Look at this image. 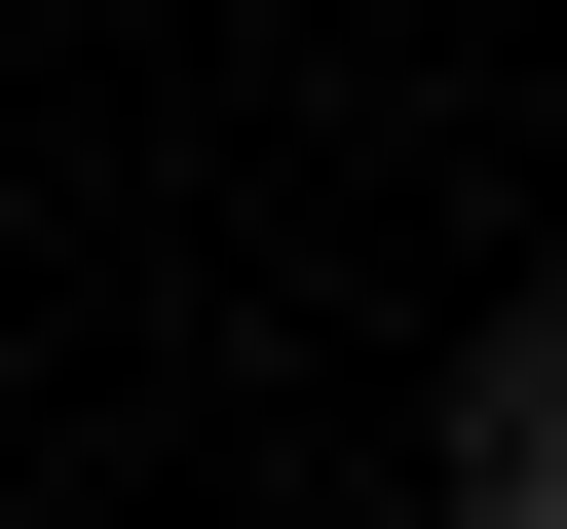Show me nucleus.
<instances>
[{"mask_svg": "<svg viewBox=\"0 0 567 529\" xmlns=\"http://www.w3.org/2000/svg\"><path fill=\"white\" fill-rule=\"evenodd\" d=\"M454 529H567V303L454 341Z\"/></svg>", "mask_w": 567, "mask_h": 529, "instance_id": "obj_1", "label": "nucleus"}]
</instances>
